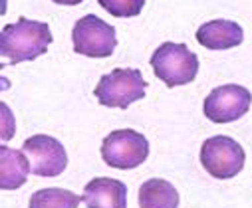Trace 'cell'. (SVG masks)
I'll return each mask as SVG.
<instances>
[{
    "mask_svg": "<svg viewBox=\"0 0 252 208\" xmlns=\"http://www.w3.org/2000/svg\"><path fill=\"white\" fill-rule=\"evenodd\" d=\"M149 157V141L133 129L111 131L101 143V159L113 169H135Z\"/></svg>",
    "mask_w": 252,
    "mask_h": 208,
    "instance_id": "4",
    "label": "cell"
},
{
    "mask_svg": "<svg viewBox=\"0 0 252 208\" xmlns=\"http://www.w3.org/2000/svg\"><path fill=\"white\" fill-rule=\"evenodd\" d=\"M30 161L24 151L10 149L8 145L0 147V186L2 190H16L28 178Z\"/></svg>",
    "mask_w": 252,
    "mask_h": 208,
    "instance_id": "11",
    "label": "cell"
},
{
    "mask_svg": "<svg viewBox=\"0 0 252 208\" xmlns=\"http://www.w3.org/2000/svg\"><path fill=\"white\" fill-rule=\"evenodd\" d=\"M52 2L62 4V6H78V4H82V2H84V0H52Z\"/></svg>",
    "mask_w": 252,
    "mask_h": 208,
    "instance_id": "16",
    "label": "cell"
},
{
    "mask_svg": "<svg viewBox=\"0 0 252 208\" xmlns=\"http://www.w3.org/2000/svg\"><path fill=\"white\" fill-rule=\"evenodd\" d=\"M52 32L46 22L18 18L14 24L2 28L0 34V54L10 63H22L46 54L52 44Z\"/></svg>",
    "mask_w": 252,
    "mask_h": 208,
    "instance_id": "1",
    "label": "cell"
},
{
    "mask_svg": "<svg viewBox=\"0 0 252 208\" xmlns=\"http://www.w3.org/2000/svg\"><path fill=\"white\" fill-rule=\"evenodd\" d=\"M139 208H179V192L165 178H149L139 188Z\"/></svg>",
    "mask_w": 252,
    "mask_h": 208,
    "instance_id": "12",
    "label": "cell"
},
{
    "mask_svg": "<svg viewBox=\"0 0 252 208\" xmlns=\"http://www.w3.org/2000/svg\"><path fill=\"white\" fill-rule=\"evenodd\" d=\"M244 40L242 28L232 20H211L197 30V42L207 50H228Z\"/></svg>",
    "mask_w": 252,
    "mask_h": 208,
    "instance_id": "10",
    "label": "cell"
},
{
    "mask_svg": "<svg viewBox=\"0 0 252 208\" xmlns=\"http://www.w3.org/2000/svg\"><path fill=\"white\" fill-rule=\"evenodd\" d=\"M244 149L226 135H215L201 147V165L215 178H232L244 167Z\"/></svg>",
    "mask_w": 252,
    "mask_h": 208,
    "instance_id": "5",
    "label": "cell"
},
{
    "mask_svg": "<svg viewBox=\"0 0 252 208\" xmlns=\"http://www.w3.org/2000/svg\"><path fill=\"white\" fill-rule=\"evenodd\" d=\"M88 208H127V186L117 178H92L82 194Z\"/></svg>",
    "mask_w": 252,
    "mask_h": 208,
    "instance_id": "9",
    "label": "cell"
},
{
    "mask_svg": "<svg viewBox=\"0 0 252 208\" xmlns=\"http://www.w3.org/2000/svg\"><path fill=\"white\" fill-rule=\"evenodd\" d=\"M80 196L66 188H44L36 190L30 198V208H78Z\"/></svg>",
    "mask_w": 252,
    "mask_h": 208,
    "instance_id": "13",
    "label": "cell"
},
{
    "mask_svg": "<svg viewBox=\"0 0 252 208\" xmlns=\"http://www.w3.org/2000/svg\"><path fill=\"white\" fill-rule=\"evenodd\" d=\"M97 2L115 18H133L145 6V0H97Z\"/></svg>",
    "mask_w": 252,
    "mask_h": 208,
    "instance_id": "14",
    "label": "cell"
},
{
    "mask_svg": "<svg viewBox=\"0 0 252 208\" xmlns=\"http://www.w3.org/2000/svg\"><path fill=\"white\" fill-rule=\"evenodd\" d=\"M151 67L167 88L187 86L199 74V58L185 44L165 42L153 52Z\"/></svg>",
    "mask_w": 252,
    "mask_h": 208,
    "instance_id": "2",
    "label": "cell"
},
{
    "mask_svg": "<svg viewBox=\"0 0 252 208\" xmlns=\"http://www.w3.org/2000/svg\"><path fill=\"white\" fill-rule=\"evenodd\" d=\"M252 95L246 88L226 84L215 88L205 99V115L213 123H232L248 113Z\"/></svg>",
    "mask_w": 252,
    "mask_h": 208,
    "instance_id": "8",
    "label": "cell"
},
{
    "mask_svg": "<svg viewBox=\"0 0 252 208\" xmlns=\"http://www.w3.org/2000/svg\"><path fill=\"white\" fill-rule=\"evenodd\" d=\"M145 91H147V82L143 80L139 69L115 67L111 74L101 76L94 95L105 107L127 109L131 103L143 99Z\"/></svg>",
    "mask_w": 252,
    "mask_h": 208,
    "instance_id": "3",
    "label": "cell"
},
{
    "mask_svg": "<svg viewBox=\"0 0 252 208\" xmlns=\"http://www.w3.org/2000/svg\"><path fill=\"white\" fill-rule=\"evenodd\" d=\"M74 50L88 58H107L117 46L115 28L95 14L80 18L72 30Z\"/></svg>",
    "mask_w": 252,
    "mask_h": 208,
    "instance_id": "6",
    "label": "cell"
},
{
    "mask_svg": "<svg viewBox=\"0 0 252 208\" xmlns=\"http://www.w3.org/2000/svg\"><path fill=\"white\" fill-rule=\"evenodd\" d=\"M2 111H4V125H2L4 131H2V139H4V141H8V139L14 135V119L10 117L6 103H2Z\"/></svg>",
    "mask_w": 252,
    "mask_h": 208,
    "instance_id": "15",
    "label": "cell"
},
{
    "mask_svg": "<svg viewBox=\"0 0 252 208\" xmlns=\"http://www.w3.org/2000/svg\"><path fill=\"white\" fill-rule=\"evenodd\" d=\"M22 151L26 153L30 169L36 177L52 178L62 175L68 167V155L64 145L50 135L28 137L22 145Z\"/></svg>",
    "mask_w": 252,
    "mask_h": 208,
    "instance_id": "7",
    "label": "cell"
}]
</instances>
